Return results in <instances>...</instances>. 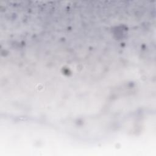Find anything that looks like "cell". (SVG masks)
I'll list each match as a JSON object with an SVG mask.
<instances>
[{
  "mask_svg": "<svg viewBox=\"0 0 156 156\" xmlns=\"http://www.w3.org/2000/svg\"><path fill=\"white\" fill-rule=\"evenodd\" d=\"M35 90L38 92H42L45 90V86L43 84H38L35 86Z\"/></svg>",
  "mask_w": 156,
  "mask_h": 156,
  "instance_id": "obj_1",
  "label": "cell"
}]
</instances>
